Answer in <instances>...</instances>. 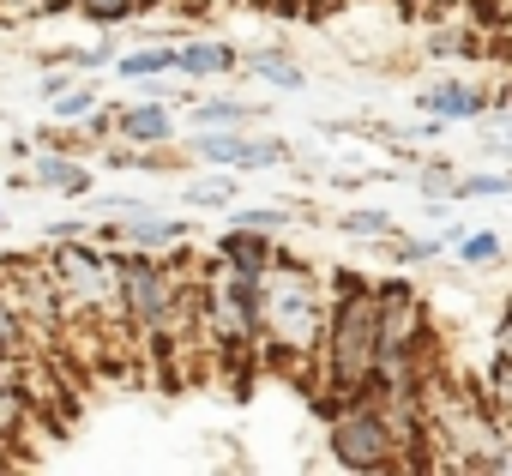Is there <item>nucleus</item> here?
<instances>
[{"instance_id":"obj_3","label":"nucleus","mask_w":512,"mask_h":476,"mask_svg":"<svg viewBox=\"0 0 512 476\" xmlns=\"http://www.w3.org/2000/svg\"><path fill=\"white\" fill-rule=\"evenodd\" d=\"M332 458L344 470H404V452H398V434L386 422V410L356 392L344 398V410L332 416Z\"/></svg>"},{"instance_id":"obj_26","label":"nucleus","mask_w":512,"mask_h":476,"mask_svg":"<svg viewBox=\"0 0 512 476\" xmlns=\"http://www.w3.org/2000/svg\"><path fill=\"white\" fill-rule=\"evenodd\" d=\"M235 223H253V229H284V223H290V211H272V205H260V211H241Z\"/></svg>"},{"instance_id":"obj_13","label":"nucleus","mask_w":512,"mask_h":476,"mask_svg":"<svg viewBox=\"0 0 512 476\" xmlns=\"http://www.w3.org/2000/svg\"><path fill=\"white\" fill-rule=\"evenodd\" d=\"M253 115V103H241V97H205L199 109H193V127H247Z\"/></svg>"},{"instance_id":"obj_6","label":"nucleus","mask_w":512,"mask_h":476,"mask_svg":"<svg viewBox=\"0 0 512 476\" xmlns=\"http://www.w3.org/2000/svg\"><path fill=\"white\" fill-rule=\"evenodd\" d=\"M416 103H422V115H440V121H476V115L494 109V97H488L482 85H464V79H440V85H428Z\"/></svg>"},{"instance_id":"obj_21","label":"nucleus","mask_w":512,"mask_h":476,"mask_svg":"<svg viewBox=\"0 0 512 476\" xmlns=\"http://www.w3.org/2000/svg\"><path fill=\"white\" fill-rule=\"evenodd\" d=\"M482 145L512 157V109H488V127H482Z\"/></svg>"},{"instance_id":"obj_8","label":"nucleus","mask_w":512,"mask_h":476,"mask_svg":"<svg viewBox=\"0 0 512 476\" xmlns=\"http://www.w3.org/2000/svg\"><path fill=\"white\" fill-rule=\"evenodd\" d=\"M217 260H229V266H241V272H266L278 254H272V242H266V229L235 223L229 235H217Z\"/></svg>"},{"instance_id":"obj_16","label":"nucleus","mask_w":512,"mask_h":476,"mask_svg":"<svg viewBox=\"0 0 512 476\" xmlns=\"http://www.w3.org/2000/svg\"><path fill=\"white\" fill-rule=\"evenodd\" d=\"M500 254H506V242H500L494 229H476V235H464V242H458V260H464V266H476V272H494V266H500Z\"/></svg>"},{"instance_id":"obj_25","label":"nucleus","mask_w":512,"mask_h":476,"mask_svg":"<svg viewBox=\"0 0 512 476\" xmlns=\"http://www.w3.org/2000/svg\"><path fill=\"white\" fill-rule=\"evenodd\" d=\"M428 49H434V55H464V49H476V43H470L464 31H434V37H428Z\"/></svg>"},{"instance_id":"obj_7","label":"nucleus","mask_w":512,"mask_h":476,"mask_svg":"<svg viewBox=\"0 0 512 476\" xmlns=\"http://www.w3.org/2000/svg\"><path fill=\"white\" fill-rule=\"evenodd\" d=\"M115 133L127 145H169L175 139V115L163 109V97L157 103H127V109H115Z\"/></svg>"},{"instance_id":"obj_22","label":"nucleus","mask_w":512,"mask_h":476,"mask_svg":"<svg viewBox=\"0 0 512 476\" xmlns=\"http://www.w3.org/2000/svg\"><path fill=\"white\" fill-rule=\"evenodd\" d=\"M386 254H392V260H404V266H416V260H434V254H440V242H416V235H386Z\"/></svg>"},{"instance_id":"obj_1","label":"nucleus","mask_w":512,"mask_h":476,"mask_svg":"<svg viewBox=\"0 0 512 476\" xmlns=\"http://www.w3.org/2000/svg\"><path fill=\"white\" fill-rule=\"evenodd\" d=\"M320 368H326V392L332 398H356L374 386L380 374V284L344 272L338 278V302L326 320V344H320Z\"/></svg>"},{"instance_id":"obj_5","label":"nucleus","mask_w":512,"mask_h":476,"mask_svg":"<svg viewBox=\"0 0 512 476\" xmlns=\"http://www.w3.org/2000/svg\"><path fill=\"white\" fill-rule=\"evenodd\" d=\"M193 151L205 163H229V169H272L290 157L284 139H253L247 127H199L193 133Z\"/></svg>"},{"instance_id":"obj_28","label":"nucleus","mask_w":512,"mask_h":476,"mask_svg":"<svg viewBox=\"0 0 512 476\" xmlns=\"http://www.w3.org/2000/svg\"><path fill=\"white\" fill-rule=\"evenodd\" d=\"M7 446H13V440H7V434H0V464H7Z\"/></svg>"},{"instance_id":"obj_15","label":"nucleus","mask_w":512,"mask_h":476,"mask_svg":"<svg viewBox=\"0 0 512 476\" xmlns=\"http://www.w3.org/2000/svg\"><path fill=\"white\" fill-rule=\"evenodd\" d=\"M73 7H79L91 25H103V31H109V25H127V19H139V13L151 7V0H73Z\"/></svg>"},{"instance_id":"obj_18","label":"nucleus","mask_w":512,"mask_h":476,"mask_svg":"<svg viewBox=\"0 0 512 476\" xmlns=\"http://www.w3.org/2000/svg\"><path fill=\"white\" fill-rule=\"evenodd\" d=\"M338 229H344V235H362V242H386V235H398L392 211H344Z\"/></svg>"},{"instance_id":"obj_14","label":"nucleus","mask_w":512,"mask_h":476,"mask_svg":"<svg viewBox=\"0 0 512 476\" xmlns=\"http://www.w3.org/2000/svg\"><path fill=\"white\" fill-rule=\"evenodd\" d=\"M175 67V43H157V49H127L121 61H115V73L121 79H157V73H169Z\"/></svg>"},{"instance_id":"obj_20","label":"nucleus","mask_w":512,"mask_h":476,"mask_svg":"<svg viewBox=\"0 0 512 476\" xmlns=\"http://www.w3.org/2000/svg\"><path fill=\"white\" fill-rule=\"evenodd\" d=\"M91 109H97V91H91V85H79V91H61V97H55V115H61L67 127H79Z\"/></svg>"},{"instance_id":"obj_11","label":"nucleus","mask_w":512,"mask_h":476,"mask_svg":"<svg viewBox=\"0 0 512 476\" xmlns=\"http://www.w3.org/2000/svg\"><path fill=\"white\" fill-rule=\"evenodd\" d=\"M31 181H43V187H61V193H91V175L73 163V157H61V151H49V157H37V169H31Z\"/></svg>"},{"instance_id":"obj_19","label":"nucleus","mask_w":512,"mask_h":476,"mask_svg":"<svg viewBox=\"0 0 512 476\" xmlns=\"http://www.w3.org/2000/svg\"><path fill=\"white\" fill-rule=\"evenodd\" d=\"M416 187H422L428 199H452V193H458V169H452L446 157H434V163H422V175H416Z\"/></svg>"},{"instance_id":"obj_24","label":"nucleus","mask_w":512,"mask_h":476,"mask_svg":"<svg viewBox=\"0 0 512 476\" xmlns=\"http://www.w3.org/2000/svg\"><path fill=\"white\" fill-rule=\"evenodd\" d=\"M73 0H0V19H25V13H61Z\"/></svg>"},{"instance_id":"obj_9","label":"nucleus","mask_w":512,"mask_h":476,"mask_svg":"<svg viewBox=\"0 0 512 476\" xmlns=\"http://www.w3.org/2000/svg\"><path fill=\"white\" fill-rule=\"evenodd\" d=\"M235 67H241V55L229 43H175V73H187V79H223Z\"/></svg>"},{"instance_id":"obj_12","label":"nucleus","mask_w":512,"mask_h":476,"mask_svg":"<svg viewBox=\"0 0 512 476\" xmlns=\"http://www.w3.org/2000/svg\"><path fill=\"white\" fill-rule=\"evenodd\" d=\"M247 73H260V79H266V85H278V91H302V85H308V73H302L290 55H278V49L247 55Z\"/></svg>"},{"instance_id":"obj_23","label":"nucleus","mask_w":512,"mask_h":476,"mask_svg":"<svg viewBox=\"0 0 512 476\" xmlns=\"http://www.w3.org/2000/svg\"><path fill=\"white\" fill-rule=\"evenodd\" d=\"M229 199H235V181H229V175L193 181V187H187V205H229Z\"/></svg>"},{"instance_id":"obj_10","label":"nucleus","mask_w":512,"mask_h":476,"mask_svg":"<svg viewBox=\"0 0 512 476\" xmlns=\"http://www.w3.org/2000/svg\"><path fill=\"white\" fill-rule=\"evenodd\" d=\"M121 235H127L133 248H175L181 235H187V223H181V217H133V211H127Z\"/></svg>"},{"instance_id":"obj_17","label":"nucleus","mask_w":512,"mask_h":476,"mask_svg":"<svg viewBox=\"0 0 512 476\" xmlns=\"http://www.w3.org/2000/svg\"><path fill=\"white\" fill-rule=\"evenodd\" d=\"M512 193V169H482V175H458L452 199H506Z\"/></svg>"},{"instance_id":"obj_29","label":"nucleus","mask_w":512,"mask_h":476,"mask_svg":"<svg viewBox=\"0 0 512 476\" xmlns=\"http://www.w3.org/2000/svg\"><path fill=\"white\" fill-rule=\"evenodd\" d=\"M0 223H7V217H0Z\"/></svg>"},{"instance_id":"obj_27","label":"nucleus","mask_w":512,"mask_h":476,"mask_svg":"<svg viewBox=\"0 0 512 476\" xmlns=\"http://www.w3.org/2000/svg\"><path fill=\"white\" fill-rule=\"evenodd\" d=\"M494 109H512V85H500V91H494Z\"/></svg>"},{"instance_id":"obj_4","label":"nucleus","mask_w":512,"mask_h":476,"mask_svg":"<svg viewBox=\"0 0 512 476\" xmlns=\"http://www.w3.org/2000/svg\"><path fill=\"white\" fill-rule=\"evenodd\" d=\"M55 272V290H61V308L67 314H121V278H115V254H97V248H61L49 260Z\"/></svg>"},{"instance_id":"obj_2","label":"nucleus","mask_w":512,"mask_h":476,"mask_svg":"<svg viewBox=\"0 0 512 476\" xmlns=\"http://www.w3.org/2000/svg\"><path fill=\"white\" fill-rule=\"evenodd\" d=\"M326 320H332V302H326L320 278L278 254L260 272V344H272L278 356H320Z\"/></svg>"}]
</instances>
